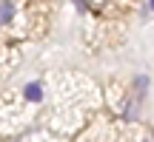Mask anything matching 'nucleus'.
I'll return each mask as SVG.
<instances>
[{
  "label": "nucleus",
  "instance_id": "1",
  "mask_svg": "<svg viewBox=\"0 0 154 142\" xmlns=\"http://www.w3.org/2000/svg\"><path fill=\"white\" fill-rule=\"evenodd\" d=\"M17 17V3L14 0H0V28L11 26Z\"/></svg>",
  "mask_w": 154,
  "mask_h": 142
},
{
  "label": "nucleus",
  "instance_id": "2",
  "mask_svg": "<svg viewBox=\"0 0 154 142\" xmlns=\"http://www.w3.org/2000/svg\"><path fill=\"white\" fill-rule=\"evenodd\" d=\"M26 97H29V99H40V97H43V85H40V82L26 85Z\"/></svg>",
  "mask_w": 154,
  "mask_h": 142
},
{
  "label": "nucleus",
  "instance_id": "3",
  "mask_svg": "<svg viewBox=\"0 0 154 142\" xmlns=\"http://www.w3.org/2000/svg\"><path fill=\"white\" fill-rule=\"evenodd\" d=\"M151 9H154V0H151Z\"/></svg>",
  "mask_w": 154,
  "mask_h": 142
}]
</instances>
